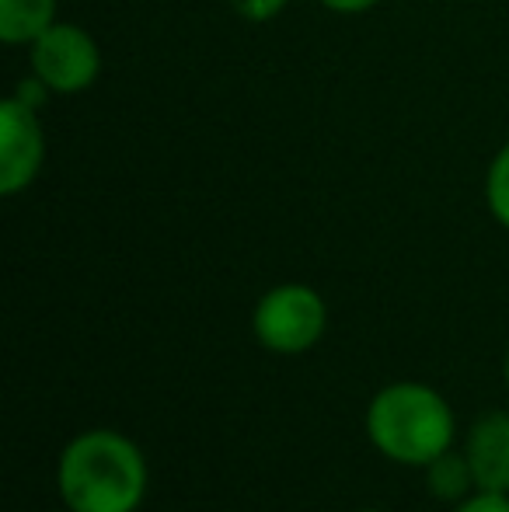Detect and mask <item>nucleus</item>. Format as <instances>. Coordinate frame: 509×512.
<instances>
[{"label":"nucleus","mask_w":509,"mask_h":512,"mask_svg":"<svg viewBox=\"0 0 509 512\" xmlns=\"http://www.w3.org/2000/svg\"><path fill=\"white\" fill-rule=\"evenodd\" d=\"M56 485L70 512H133L147 495V460L116 429H88L60 453Z\"/></svg>","instance_id":"1"},{"label":"nucleus","mask_w":509,"mask_h":512,"mask_svg":"<svg viewBox=\"0 0 509 512\" xmlns=\"http://www.w3.org/2000/svg\"><path fill=\"white\" fill-rule=\"evenodd\" d=\"M367 436L394 464L426 467L454 443V411L440 391L401 380L374 394L367 408Z\"/></svg>","instance_id":"2"},{"label":"nucleus","mask_w":509,"mask_h":512,"mask_svg":"<svg viewBox=\"0 0 509 512\" xmlns=\"http://www.w3.org/2000/svg\"><path fill=\"white\" fill-rule=\"evenodd\" d=\"M328 307L318 290L304 283H279L255 304L252 331L276 356H300L325 335Z\"/></svg>","instance_id":"3"},{"label":"nucleus","mask_w":509,"mask_h":512,"mask_svg":"<svg viewBox=\"0 0 509 512\" xmlns=\"http://www.w3.org/2000/svg\"><path fill=\"white\" fill-rule=\"evenodd\" d=\"M32 77L49 88V95L70 98L88 91L102 74V49L88 28L74 21H56L28 46Z\"/></svg>","instance_id":"4"},{"label":"nucleus","mask_w":509,"mask_h":512,"mask_svg":"<svg viewBox=\"0 0 509 512\" xmlns=\"http://www.w3.org/2000/svg\"><path fill=\"white\" fill-rule=\"evenodd\" d=\"M46 164V129L39 108L18 95L0 102V196H18L39 178Z\"/></svg>","instance_id":"5"},{"label":"nucleus","mask_w":509,"mask_h":512,"mask_svg":"<svg viewBox=\"0 0 509 512\" xmlns=\"http://www.w3.org/2000/svg\"><path fill=\"white\" fill-rule=\"evenodd\" d=\"M468 464L478 492L509 495V411H485L468 432Z\"/></svg>","instance_id":"6"},{"label":"nucleus","mask_w":509,"mask_h":512,"mask_svg":"<svg viewBox=\"0 0 509 512\" xmlns=\"http://www.w3.org/2000/svg\"><path fill=\"white\" fill-rule=\"evenodd\" d=\"M56 21V0H0V42L11 49L32 46Z\"/></svg>","instance_id":"7"},{"label":"nucleus","mask_w":509,"mask_h":512,"mask_svg":"<svg viewBox=\"0 0 509 512\" xmlns=\"http://www.w3.org/2000/svg\"><path fill=\"white\" fill-rule=\"evenodd\" d=\"M426 485L433 499L440 502H464L475 488V474H471L468 453H440L433 464H426Z\"/></svg>","instance_id":"8"},{"label":"nucleus","mask_w":509,"mask_h":512,"mask_svg":"<svg viewBox=\"0 0 509 512\" xmlns=\"http://www.w3.org/2000/svg\"><path fill=\"white\" fill-rule=\"evenodd\" d=\"M485 203H489L492 220L509 230V143L496 150L489 171H485Z\"/></svg>","instance_id":"9"},{"label":"nucleus","mask_w":509,"mask_h":512,"mask_svg":"<svg viewBox=\"0 0 509 512\" xmlns=\"http://www.w3.org/2000/svg\"><path fill=\"white\" fill-rule=\"evenodd\" d=\"M290 0H231L234 14L245 18L248 25H265V21H276L286 11Z\"/></svg>","instance_id":"10"},{"label":"nucleus","mask_w":509,"mask_h":512,"mask_svg":"<svg viewBox=\"0 0 509 512\" xmlns=\"http://www.w3.org/2000/svg\"><path fill=\"white\" fill-rule=\"evenodd\" d=\"M454 512H509V495L506 492H478V495H468L464 502H457Z\"/></svg>","instance_id":"11"},{"label":"nucleus","mask_w":509,"mask_h":512,"mask_svg":"<svg viewBox=\"0 0 509 512\" xmlns=\"http://www.w3.org/2000/svg\"><path fill=\"white\" fill-rule=\"evenodd\" d=\"M318 4L332 14H363V11H370V7L381 4V0H318Z\"/></svg>","instance_id":"12"},{"label":"nucleus","mask_w":509,"mask_h":512,"mask_svg":"<svg viewBox=\"0 0 509 512\" xmlns=\"http://www.w3.org/2000/svg\"><path fill=\"white\" fill-rule=\"evenodd\" d=\"M503 373H506V384H509V349H506V359H503Z\"/></svg>","instance_id":"13"},{"label":"nucleus","mask_w":509,"mask_h":512,"mask_svg":"<svg viewBox=\"0 0 509 512\" xmlns=\"http://www.w3.org/2000/svg\"><path fill=\"white\" fill-rule=\"evenodd\" d=\"M353 512H387V509H353Z\"/></svg>","instance_id":"14"},{"label":"nucleus","mask_w":509,"mask_h":512,"mask_svg":"<svg viewBox=\"0 0 509 512\" xmlns=\"http://www.w3.org/2000/svg\"><path fill=\"white\" fill-rule=\"evenodd\" d=\"M67 512H70V509H67Z\"/></svg>","instance_id":"15"}]
</instances>
